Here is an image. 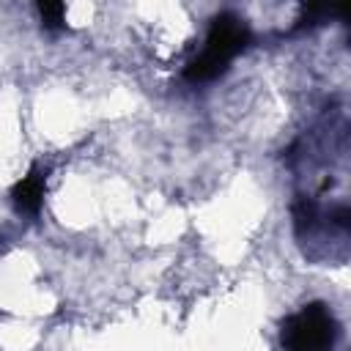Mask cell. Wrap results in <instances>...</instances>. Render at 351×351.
<instances>
[{"label": "cell", "mask_w": 351, "mask_h": 351, "mask_svg": "<svg viewBox=\"0 0 351 351\" xmlns=\"http://www.w3.org/2000/svg\"><path fill=\"white\" fill-rule=\"evenodd\" d=\"M247 44H250V30H247V25H244L239 16H233V14H219V16L211 22L208 33H206L203 49H200V52L186 63V69H184L186 82L200 85V82L217 80L219 74L228 71L230 60H233Z\"/></svg>", "instance_id": "6da1fadb"}, {"label": "cell", "mask_w": 351, "mask_h": 351, "mask_svg": "<svg viewBox=\"0 0 351 351\" xmlns=\"http://www.w3.org/2000/svg\"><path fill=\"white\" fill-rule=\"evenodd\" d=\"M337 324L324 304H307L282 324V346L293 351H318L335 343Z\"/></svg>", "instance_id": "7a4b0ae2"}, {"label": "cell", "mask_w": 351, "mask_h": 351, "mask_svg": "<svg viewBox=\"0 0 351 351\" xmlns=\"http://www.w3.org/2000/svg\"><path fill=\"white\" fill-rule=\"evenodd\" d=\"M44 195H47V170L33 165L27 170V176H22L14 189H11V197H14V206L19 214H30L36 217L41 211V203H44Z\"/></svg>", "instance_id": "3957f363"}, {"label": "cell", "mask_w": 351, "mask_h": 351, "mask_svg": "<svg viewBox=\"0 0 351 351\" xmlns=\"http://www.w3.org/2000/svg\"><path fill=\"white\" fill-rule=\"evenodd\" d=\"M346 0H304L302 3V14L296 16L293 30H313L318 25H326L329 19H346Z\"/></svg>", "instance_id": "277c9868"}, {"label": "cell", "mask_w": 351, "mask_h": 351, "mask_svg": "<svg viewBox=\"0 0 351 351\" xmlns=\"http://www.w3.org/2000/svg\"><path fill=\"white\" fill-rule=\"evenodd\" d=\"M38 19L47 30H63L66 27V0H33Z\"/></svg>", "instance_id": "5b68a950"}]
</instances>
